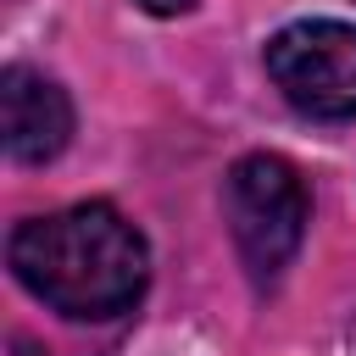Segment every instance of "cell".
<instances>
[{"instance_id": "1", "label": "cell", "mask_w": 356, "mask_h": 356, "mask_svg": "<svg viewBox=\"0 0 356 356\" xmlns=\"http://www.w3.org/2000/svg\"><path fill=\"white\" fill-rule=\"evenodd\" d=\"M6 261L33 300L72 323H106L134 312L150 278L145 234L106 200H78L67 211L17 222Z\"/></svg>"}, {"instance_id": "2", "label": "cell", "mask_w": 356, "mask_h": 356, "mask_svg": "<svg viewBox=\"0 0 356 356\" xmlns=\"http://www.w3.org/2000/svg\"><path fill=\"white\" fill-rule=\"evenodd\" d=\"M222 211H228V234H234L245 273L256 284H273L306 239L312 195L284 156L256 150V156L234 161V172L222 184Z\"/></svg>"}, {"instance_id": "3", "label": "cell", "mask_w": 356, "mask_h": 356, "mask_svg": "<svg viewBox=\"0 0 356 356\" xmlns=\"http://www.w3.org/2000/svg\"><path fill=\"white\" fill-rule=\"evenodd\" d=\"M267 78L306 117L345 122L356 117V28L306 17L267 39Z\"/></svg>"}, {"instance_id": "4", "label": "cell", "mask_w": 356, "mask_h": 356, "mask_svg": "<svg viewBox=\"0 0 356 356\" xmlns=\"http://www.w3.org/2000/svg\"><path fill=\"white\" fill-rule=\"evenodd\" d=\"M0 128H6V156L22 167L56 161L72 139V100L56 78L33 67H6L0 72Z\"/></svg>"}, {"instance_id": "5", "label": "cell", "mask_w": 356, "mask_h": 356, "mask_svg": "<svg viewBox=\"0 0 356 356\" xmlns=\"http://www.w3.org/2000/svg\"><path fill=\"white\" fill-rule=\"evenodd\" d=\"M145 11H156V17H172V11H189L195 0H139Z\"/></svg>"}]
</instances>
